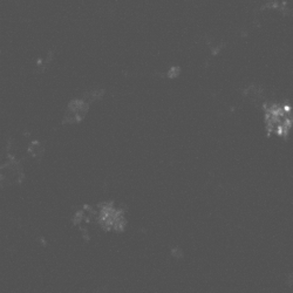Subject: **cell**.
<instances>
[{"label": "cell", "mask_w": 293, "mask_h": 293, "mask_svg": "<svg viewBox=\"0 0 293 293\" xmlns=\"http://www.w3.org/2000/svg\"><path fill=\"white\" fill-rule=\"evenodd\" d=\"M264 129L267 135L287 139L293 129V108L279 101H264L262 103Z\"/></svg>", "instance_id": "obj_1"}, {"label": "cell", "mask_w": 293, "mask_h": 293, "mask_svg": "<svg viewBox=\"0 0 293 293\" xmlns=\"http://www.w3.org/2000/svg\"><path fill=\"white\" fill-rule=\"evenodd\" d=\"M96 224L103 230L122 232L127 225L126 213L122 208H119L113 203H103L96 209Z\"/></svg>", "instance_id": "obj_2"}, {"label": "cell", "mask_w": 293, "mask_h": 293, "mask_svg": "<svg viewBox=\"0 0 293 293\" xmlns=\"http://www.w3.org/2000/svg\"><path fill=\"white\" fill-rule=\"evenodd\" d=\"M24 180V170L14 157L0 165V189L18 186Z\"/></svg>", "instance_id": "obj_3"}, {"label": "cell", "mask_w": 293, "mask_h": 293, "mask_svg": "<svg viewBox=\"0 0 293 293\" xmlns=\"http://www.w3.org/2000/svg\"><path fill=\"white\" fill-rule=\"evenodd\" d=\"M28 155L34 160H41V158L45 156L46 153V148L43 144L40 142V141H33L30 146L27 148Z\"/></svg>", "instance_id": "obj_5"}, {"label": "cell", "mask_w": 293, "mask_h": 293, "mask_svg": "<svg viewBox=\"0 0 293 293\" xmlns=\"http://www.w3.org/2000/svg\"><path fill=\"white\" fill-rule=\"evenodd\" d=\"M89 108L90 104L85 99H82V97L81 99L71 101L68 103L66 110H65L64 122L70 125L81 122L82 120H85L87 114H88Z\"/></svg>", "instance_id": "obj_4"}]
</instances>
